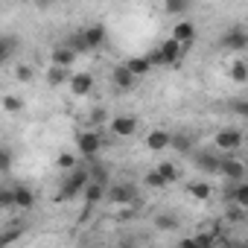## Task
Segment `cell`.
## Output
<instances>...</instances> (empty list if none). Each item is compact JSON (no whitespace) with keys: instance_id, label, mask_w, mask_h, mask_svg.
<instances>
[{"instance_id":"cell-15","label":"cell","mask_w":248,"mask_h":248,"mask_svg":"<svg viewBox=\"0 0 248 248\" xmlns=\"http://www.w3.org/2000/svg\"><path fill=\"white\" fill-rule=\"evenodd\" d=\"M12 199H15V207H21V210H30L35 204V193L30 187H15L12 190Z\"/></svg>"},{"instance_id":"cell-9","label":"cell","mask_w":248,"mask_h":248,"mask_svg":"<svg viewBox=\"0 0 248 248\" xmlns=\"http://www.w3.org/2000/svg\"><path fill=\"white\" fill-rule=\"evenodd\" d=\"M67 85H70L73 96H85V93L93 91V76H91V73H73V76L67 79Z\"/></svg>"},{"instance_id":"cell-28","label":"cell","mask_w":248,"mask_h":248,"mask_svg":"<svg viewBox=\"0 0 248 248\" xmlns=\"http://www.w3.org/2000/svg\"><path fill=\"white\" fill-rule=\"evenodd\" d=\"M21 108H24V99H21V96H12V93H9V96H3V111L18 114Z\"/></svg>"},{"instance_id":"cell-2","label":"cell","mask_w":248,"mask_h":248,"mask_svg":"<svg viewBox=\"0 0 248 248\" xmlns=\"http://www.w3.org/2000/svg\"><path fill=\"white\" fill-rule=\"evenodd\" d=\"M108 204H140V196H138V187L129 184V181H123V184H111L105 187V199Z\"/></svg>"},{"instance_id":"cell-27","label":"cell","mask_w":248,"mask_h":248,"mask_svg":"<svg viewBox=\"0 0 248 248\" xmlns=\"http://www.w3.org/2000/svg\"><path fill=\"white\" fill-rule=\"evenodd\" d=\"M21 233H24V222H18V228H9V231L0 233V245H9V242L21 239Z\"/></svg>"},{"instance_id":"cell-20","label":"cell","mask_w":248,"mask_h":248,"mask_svg":"<svg viewBox=\"0 0 248 248\" xmlns=\"http://www.w3.org/2000/svg\"><path fill=\"white\" fill-rule=\"evenodd\" d=\"M70 76H67V67H59V64H53L50 67V73H47V82L53 85V88H59V85H64Z\"/></svg>"},{"instance_id":"cell-35","label":"cell","mask_w":248,"mask_h":248,"mask_svg":"<svg viewBox=\"0 0 248 248\" xmlns=\"http://www.w3.org/2000/svg\"><path fill=\"white\" fill-rule=\"evenodd\" d=\"M233 111H236V114H245V111H248L245 99H236V102H233Z\"/></svg>"},{"instance_id":"cell-18","label":"cell","mask_w":248,"mask_h":248,"mask_svg":"<svg viewBox=\"0 0 248 248\" xmlns=\"http://www.w3.org/2000/svg\"><path fill=\"white\" fill-rule=\"evenodd\" d=\"M187 193H190L193 199H199V202H207V199L213 196V190H210V184H207V181H193V184L187 187Z\"/></svg>"},{"instance_id":"cell-1","label":"cell","mask_w":248,"mask_h":248,"mask_svg":"<svg viewBox=\"0 0 248 248\" xmlns=\"http://www.w3.org/2000/svg\"><path fill=\"white\" fill-rule=\"evenodd\" d=\"M88 181H91V172H88L85 167H73V170H70V175L64 178V187L56 193V202H64V199H76Z\"/></svg>"},{"instance_id":"cell-7","label":"cell","mask_w":248,"mask_h":248,"mask_svg":"<svg viewBox=\"0 0 248 248\" xmlns=\"http://www.w3.org/2000/svg\"><path fill=\"white\" fill-rule=\"evenodd\" d=\"M111 82L117 85V91H123V93H126V91H135V82H138V76L126 67V64H117L114 67V73H111Z\"/></svg>"},{"instance_id":"cell-4","label":"cell","mask_w":248,"mask_h":248,"mask_svg":"<svg viewBox=\"0 0 248 248\" xmlns=\"http://www.w3.org/2000/svg\"><path fill=\"white\" fill-rule=\"evenodd\" d=\"M219 175H225L228 181H242L245 178V164L236 155H219Z\"/></svg>"},{"instance_id":"cell-3","label":"cell","mask_w":248,"mask_h":248,"mask_svg":"<svg viewBox=\"0 0 248 248\" xmlns=\"http://www.w3.org/2000/svg\"><path fill=\"white\" fill-rule=\"evenodd\" d=\"M181 47L184 44H178L175 38H167L155 53H149L146 59H149V64H167V67H172V64H178L181 62Z\"/></svg>"},{"instance_id":"cell-24","label":"cell","mask_w":248,"mask_h":248,"mask_svg":"<svg viewBox=\"0 0 248 248\" xmlns=\"http://www.w3.org/2000/svg\"><path fill=\"white\" fill-rule=\"evenodd\" d=\"M231 79H233V82H239V85L248 79V67H245V62H242V59H236V62L231 64Z\"/></svg>"},{"instance_id":"cell-25","label":"cell","mask_w":248,"mask_h":248,"mask_svg":"<svg viewBox=\"0 0 248 248\" xmlns=\"http://www.w3.org/2000/svg\"><path fill=\"white\" fill-rule=\"evenodd\" d=\"M187 6H190V0H164V9L170 15H184Z\"/></svg>"},{"instance_id":"cell-21","label":"cell","mask_w":248,"mask_h":248,"mask_svg":"<svg viewBox=\"0 0 248 248\" xmlns=\"http://www.w3.org/2000/svg\"><path fill=\"white\" fill-rule=\"evenodd\" d=\"M18 50V41L15 38H9V35H0V64H3L12 53Z\"/></svg>"},{"instance_id":"cell-30","label":"cell","mask_w":248,"mask_h":248,"mask_svg":"<svg viewBox=\"0 0 248 248\" xmlns=\"http://www.w3.org/2000/svg\"><path fill=\"white\" fill-rule=\"evenodd\" d=\"M146 184H149V187H167V181L161 178L158 170H149V172H146Z\"/></svg>"},{"instance_id":"cell-13","label":"cell","mask_w":248,"mask_h":248,"mask_svg":"<svg viewBox=\"0 0 248 248\" xmlns=\"http://www.w3.org/2000/svg\"><path fill=\"white\" fill-rule=\"evenodd\" d=\"M222 44L231 47V50H245L248 47V35H245V30H231V32L222 35Z\"/></svg>"},{"instance_id":"cell-32","label":"cell","mask_w":248,"mask_h":248,"mask_svg":"<svg viewBox=\"0 0 248 248\" xmlns=\"http://www.w3.org/2000/svg\"><path fill=\"white\" fill-rule=\"evenodd\" d=\"M155 225H158V228H164V231H172V228H178V222H175L172 216H158V219H155Z\"/></svg>"},{"instance_id":"cell-33","label":"cell","mask_w":248,"mask_h":248,"mask_svg":"<svg viewBox=\"0 0 248 248\" xmlns=\"http://www.w3.org/2000/svg\"><path fill=\"white\" fill-rule=\"evenodd\" d=\"M15 76H18L21 82H30V79H32V70H30L27 64H18V67H15Z\"/></svg>"},{"instance_id":"cell-26","label":"cell","mask_w":248,"mask_h":248,"mask_svg":"<svg viewBox=\"0 0 248 248\" xmlns=\"http://www.w3.org/2000/svg\"><path fill=\"white\" fill-rule=\"evenodd\" d=\"M67 47H70V50H73L76 56H79V53H88V50H91V47L85 44V38H82V32H73V35L67 38Z\"/></svg>"},{"instance_id":"cell-22","label":"cell","mask_w":248,"mask_h":248,"mask_svg":"<svg viewBox=\"0 0 248 248\" xmlns=\"http://www.w3.org/2000/svg\"><path fill=\"white\" fill-rule=\"evenodd\" d=\"M170 146H172L175 152L187 155V152H190V146H193V140H190L187 135H170Z\"/></svg>"},{"instance_id":"cell-31","label":"cell","mask_w":248,"mask_h":248,"mask_svg":"<svg viewBox=\"0 0 248 248\" xmlns=\"http://www.w3.org/2000/svg\"><path fill=\"white\" fill-rule=\"evenodd\" d=\"M59 170H73L76 167V155H59Z\"/></svg>"},{"instance_id":"cell-16","label":"cell","mask_w":248,"mask_h":248,"mask_svg":"<svg viewBox=\"0 0 248 248\" xmlns=\"http://www.w3.org/2000/svg\"><path fill=\"white\" fill-rule=\"evenodd\" d=\"M146 146H149V149H155V152L167 149V146H170V132H164V129H155V132H149V138H146Z\"/></svg>"},{"instance_id":"cell-11","label":"cell","mask_w":248,"mask_h":248,"mask_svg":"<svg viewBox=\"0 0 248 248\" xmlns=\"http://www.w3.org/2000/svg\"><path fill=\"white\" fill-rule=\"evenodd\" d=\"M82 38H85V44H88L91 50H96V47H102V41H105V27H102V24H91V27L82 30Z\"/></svg>"},{"instance_id":"cell-8","label":"cell","mask_w":248,"mask_h":248,"mask_svg":"<svg viewBox=\"0 0 248 248\" xmlns=\"http://www.w3.org/2000/svg\"><path fill=\"white\" fill-rule=\"evenodd\" d=\"M108 129H111L117 138H132V135L138 132V120H135V117H114Z\"/></svg>"},{"instance_id":"cell-17","label":"cell","mask_w":248,"mask_h":248,"mask_svg":"<svg viewBox=\"0 0 248 248\" xmlns=\"http://www.w3.org/2000/svg\"><path fill=\"white\" fill-rule=\"evenodd\" d=\"M196 167H202L204 172H216L219 170V155H210V152H202V155H193Z\"/></svg>"},{"instance_id":"cell-23","label":"cell","mask_w":248,"mask_h":248,"mask_svg":"<svg viewBox=\"0 0 248 248\" xmlns=\"http://www.w3.org/2000/svg\"><path fill=\"white\" fill-rule=\"evenodd\" d=\"M155 170L161 172V178H164L167 184H172V181L178 178V167H175V164H170V161H164V164H158Z\"/></svg>"},{"instance_id":"cell-5","label":"cell","mask_w":248,"mask_h":248,"mask_svg":"<svg viewBox=\"0 0 248 248\" xmlns=\"http://www.w3.org/2000/svg\"><path fill=\"white\" fill-rule=\"evenodd\" d=\"M76 149H79V155L93 158V155L102 149V138H99V132H79V135H76Z\"/></svg>"},{"instance_id":"cell-29","label":"cell","mask_w":248,"mask_h":248,"mask_svg":"<svg viewBox=\"0 0 248 248\" xmlns=\"http://www.w3.org/2000/svg\"><path fill=\"white\" fill-rule=\"evenodd\" d=\"M12 164H15V155H12L6 146H0V172H9Z\"/></svg>"},{"instance_id":"cell-19","label":"cell","mask_w":248,"mask_h":248,"mask_svg":"<svg viewBox=\"0 0 248 248\" xmlns=\"http://www.w3.org/2000/svg\"><path fill=\"white\" fill-rule=\"evenodd\" d=\"M126 67H129L135 76H143V73H149V67H152V64H149V59H146V56H132V59L126 62Z\"/></svg>"},{"instance_id":"cell-34","label":"cell","mask_w":248,"mask_h":248,"mask_svg":"<svg viewBox=\"0 0 248 248\" xmlns=\"http://www.w3.org/2000/svg\"><path fill=\"white\" fill-rule=\"evenodd\" d=\"M0 207H15V199H12V190H3V193H0Z\"/></svg>"},{"instance_id":"cell-36","label":"cell","mask_w":248,"mask_h":248,"mask_svg":"<svg viewBox=\"0 0 248 248\" xmlns=\"http://www.w3.org/2000/svg\"><path fill=\"white\" fill-rule=\"evenodd\" d=\"M93 123H105V111H102V108L93 111Z\"/></svg>"},{"instance_id":"cell-6","label":"cell","mask_w":248,"mask_h":248,"mask_svg":"<svg viewBox=\"0 0 248 248\" xmlns=\"http://www.w3.org/2000/svg\"><path fill=\"white\" fill-rule=\"evenodd\" d=\"M216 146L222 152H236L242 146V132L239 129H222V132H216Z\"/></svg>"},{"instance_id":"cell-14","label":"cell","mask_w":248,"mask_h":248,"mask_svg":"<svg viewBox=\"0 0 248 248\" xmlns=\"http://www.w3.org/2000/svg\"><path fill=\"white\" fill-rule=\"evenodd\" d=\"M50 62H53V64H59V67H70V64L76 62V53H73V50H70L67 44H59V47L53 50Z\"/></svg>"},{"instance_id":"cell-12","label":"cell","mask_w":248,"mask_h":248,"mask_svg":"<svg viewBox=\"0 0 248 248\" xmlns=\"http://www.w3.org/2000/svg\"><path fill=\"white\" fill-rule=\"evenodd\" d=\"M172 38H175L178 44H190V41L196 38V27H193L190 21H178V24L172 27Z\"/></svg>"},{"instance_id":"cell-10","label":"cell","mask_w":248,"mask_h":248,"mask_svg":"<svg viewBox=\"0 0 248 248\" xmlns=\"http://www.w3.org/2000/svg\"><path fill=\"white\" fill-rule=\"evenodd\" d=\"M79 196L85 199V204H99V202L105 199V184H102V181H93V178H91V181H88V184L82 187V193H79Z\"/></svg>"}]
</instances>
